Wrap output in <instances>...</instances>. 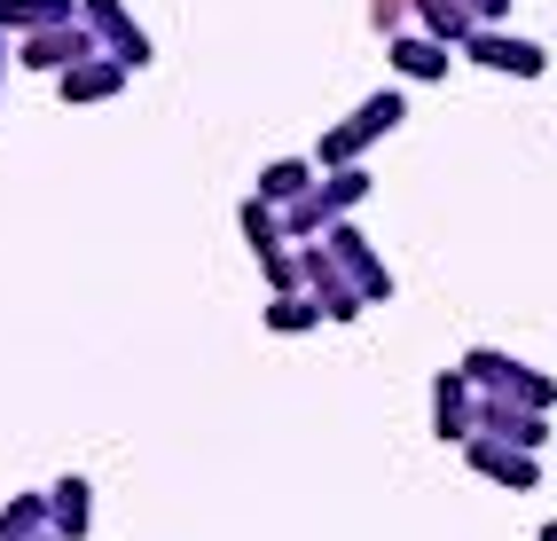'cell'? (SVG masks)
Listing matches in <instances>:
<instances>
[{"mask_svg": "<svg viewBox=\"0 0 557 541\" xmlns=\"http://www.w3.org/2000/svg\"><path fill=\"white\" fill-rule=\"evenodd\" d=\"M259 267H268V299L299 291V251H275V260H259Z\"/></svg>", "mask_w": 557, "mask_h": 541, "instance_id": "21", "label": "cell"}, {"mask_svg": "<svg viewBox=\"0 0 557 541\" xmlns=\"http://www.w3.org/2000/svg\"><path fill=\"white\" fill-rule=\"evenodd\" d=\"M463 55H471L479 71H510V79H542V71H549V55H542L534 40H518L510 24H487V32H471V40H463Z\"/></svg>", "mask_w": 557, "mask_h": 541, "instance_id": "7", "label": "cell"}, {"mask_svg": "<svg viewBox=\"0 0 557 541\" xmlns=\"http://www.w3.org/2000/svg\"><path fill=\"white\" fill-rule=\"evenodd\" d=\"M48 518H55L63 541H87V526H95V487H87L79 471H63V479L48 487Z\"/></svg>", "mask_w": 557, "mask_h": 541, "instance_id": "13", "label": "cell"}, {"mask_svg": "<svg viewBox=\"0 0 557 541\" xmlns=\"http://www.w3.org/2000/svg\"><path fill=\"white\" fill-rule=\"evenodd\" d=\"M299 291L330 314V322H354L369 299L354 291V282H346V267L338 260H330V243H299Z\"/></svg>", "mask_w": 557, "mask_h": 541, "instance_id": "4", "label": "cell"}, {"mask_svg": "<svg viewBox=\"0 0 557 541\" xmlns=\"http://www.w3.org/2000/svg\"><path fill=\"white\" fill-rule=\"evenodd\" d=\"M87 55H102L87 24H55V32H32V40H16V63L40 71V79H63V71L87 63Z\"/></svg>", "mask_w": 557, "mask_h": 541, "instance_id": "6", "label": "cell"}, {"mask_svg": "<svg viewBox=\"0 0 557 541\" xmlns=\"http://www.w3.org/2000/svg\"><path fill=\"white\" fill-rule=\"evenodd\" d=\"M0 71H9V32H0Z\"/></svg>", "mask_w": 557, "mask_h": 541, "instance_id": "24", "label": "cell"}, {"mask_svg": "<svg viewBox=\"0 0 557 541\" xmlns=\"http://www.w3.org/2000/svg\"><path fill=\"white\" fill-rule=\"evenodd\" d=\"M322 243H330V260L346 267V282H354V291H361L369 306H385V299H393V267H385V251L369 243L354 221H338V228H330Z\"/></svg>", "mask_w": 557, "mask_h": 541, "instance_id": "3", "label": "cell"}, {"mask_svg": "<svg viewBox=\"0 0 557 541\" xmlns=\"http://www.w3.org/2000/svg\"><path fill=\"white\" fill-rule=\"evenodd\" d=\"M126 79H134V71H126L119 55H87V63H71L55 87H63V102H110Z\"/></svg>", "mask_w": 557, "mask_h": 541, "instance_id": "12", "label": "cell"}, {"mask_svg": "<svg viewBox=\"0 0 557 541\" xmlns=\"http://www.w3.org/2000/svg\"><path fill=\"white\" fill-rule=\"evenodd\" d=\"M40 533H55L48 494H9V511H0V541H40Z\"/></svg>", "mask_w": 557, "mask_h": 541, "instance_id": "19", "label": "cell"}, {"mask_svg": "<svg viewBox=\"0 0 557 541\" xmlns=\"http://www.w3.org/2000/svg\"><path fill=\"white\" fill-rule=\"evenodd\" d=\"M236 228H244V243H251V260H275V251H290L283 204H268V197H244V204H236Z\"/></svg>", "mask_w": 557, "mask_h": 541, "instance_id": "15", "label": "cell"}, {"mask_svg": "<svg viewBox=\"0 0 557 541\" xmlns=\"http://www.w3.org/2000/svg\"><path fill=\"white\" fill-rule=\"evenodd\" d=\"M385 55H393V71L408 87H432V79H448V63H456V48H440L432 32H400V40H385Z\"/></svg>", "mask_w": 557, "mask_h": 541, "instance_id": "11", "label": "cell"}, {"mask_svg": "<svg viewBox=\"0 0 557 541\" xmlns=\"http://www.w3.org/2000/svg\"><path fill=\"white\" fill-rule=\"evenodd\" d=\"M79 24L95 32V48H102V55H119L126 71H141V63H150V32L134 24V9H126V0H79Z\"/></svg>", "mask_w": 557, "mask_h": 541, "instance_id": "5", "label": "cell"}, {"mask_svg": "<svg viewBox=\"0 0 557 541\" xmlns=\"http://www.w3.org/2000/svg\"><path fill=\"white\" fill-rule=\"evenodd\" d=\"M432 431H440V440H456V448L479 440V385L463 369H440L432 377Z\"/></svg>", "mask_w": 557, "mask_h": 541, "instance_id": "8", "label": "cell"}, {"mask_svg": "<svg viewBox=\"0 0 557 541\" xmlns=\"http://www.w3.org/2000/svg\"><path fill=\"white\" fill-rule=\"evenodd\" d=\"M400 118H408V95H400V87L361 95V111H354L346 126H322V141H314V165H322V173H346V165H361V158H369V141H385Z\"/></svg>", "mask_w": 557, "mask_h": 541, "instance_id": "1", "label": "cell"}, {"mask_svg": "<svg viewBox=\"0 0 557 541\" xmlns=\"http://www.w3.org/2000/svg\"><path fill=\"white\" fill-rule=\"evenodd\" d=\"M534 541H557V518H549V526H542V533H534Z\"/></svg>", "mask_w": 557, "mask_h": 541, "instance_id": "23", "label": "cell"}, {"mask_svg": "<svg viewBox=\"0 0 557 541\" xmlns=\"http://www.w3.org/2000/svg\"><path fill=\"white\" fill-rule=\"evenodd\" d=\"M463 463H471L487 487H510V494H534V487H542V463H534L527 448H510V440H487V431L463 448Z\"/></svg>", "mask_w": 557, "mask_h": 541, "instance_id": "9", "label": "cell"}, {"mask_svg": "<svg viewBox=\"0 0 557 541\" xmlns=\"http://www.w3.org/2000/svg\"><path fill=\"white\" fill-rule=\"evenodd\" d=\"M55 24H79V0H0L9 40H32V32H55Z\"/></svg>", "mask_w": 557, "mask_h": 541, "instance_id": "14", "label": "cell"}, {"mask_svg": "<svg viewBox=\"0 0 557 541\" xmlns=\"http://www.w3.org/2000/svg\"><path fill=\"white\" fill-rule=\"evenodd\" d=\"M40 541H63V533H40Z\"/></svg>", "mask_w": 557, "mask_h": 541, "instance_id": "25", "label": "cell"}, {"mask_svg": "<svg viewBox=\"0 0 557 541\" xmlns=\"http://www.w3.org/2000/svg\"><path fill=\"white\" fill-rule=\"evenodd\" d=\"M479 431H487V440L527 448V455H542V440H549V416H534V408L503 401V392H479Z\"/></svg>", "mask_w": 557, "mask_h": 541, "instance_id": "10", "label": "cell"}, {"mask_svg": "<svg viewBox=\"0 0 557 541\" xmlns=\"http://www.w3.org/2000/svg\"><path fill=\"white\" fill-rule=\"evenodd\" d=\"M408 16H417V0H369V24H377L385 40H400V32H408Z\"/></svg>", "mask_w": 557, "mask_h": 541, "instance_id": "20", "label": "cell"}, {"mask_svg": "<svg viewBox=\"0 0 557 541\" xmlns=\"http://www.w3.org/2000/svg\"><path fill=\"white\" fill-rule=\"evenodd\" d=\"M417 32H432V40L440 48H456L463 55V40H471V9H463V0H417Z\"/></svg>", "mask_w": 557, "mask_h": 541, "instance_id": "17", "label": "cell"}, {"mask_svg": "<svg viewBox=\"0 0 557 541\" xmlns=\"http://www.w3.org/2000/svg\"><path fill=\"white\" fill-rule=\"evenodd\" d=\"M259 322H268L275 338H307V330H322L330 314H322L307 291H283V299H268V306H259Z\"/></svg>", "mask_w": 557, "mask_h": 541, "instance_id": "18", "label": "cell"}, {"mask_svg": "<svg viewBox=\"0 0 557 541\" xmlns=\"http://www.w3.org/2000/svg\"><path fill=\"white\" fill-rule=\"evenodd\" d=\"M456 369H463L479 392H503V401L534 408V416H549V408H557V377H549V369H534V361H518V353H503V345H471Z\"/></svg>", "mask_w": 557, "mask_h": 541, "instance_id": "2", "label": "cell"}, {"mask_svg": "<svg viewBox=\"0 0 557 541\" xmlns=\"http://www.w3.org/2000/svg\"><path fill=\"white\" fill-rule=\"evenodd\" d=\"M314 158H275V165H259V189L251 197H268V204H299L307 189H314Z\"/></svg>", "mask_w": 557, "mask_h": 541, "instance_id": "16", "label": "cell"}, {"mask_svg": "<svg viewBox=\"0 0 557 541\" xmlns=\"http://www.w3.org/2000/svg\"><path fill=\"white\" fill-rule=\"evenodd\" d=\"M463 9H471V24H479V32H487V24H503V16H510V0H463Z\"/></svg>", "mask_w": 557, "mask_h": 541, "instance_id": "22", "label": "cell"}]
</instances>
